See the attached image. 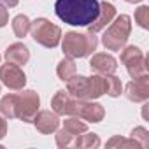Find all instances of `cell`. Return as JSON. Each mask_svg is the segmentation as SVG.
<instances>
[{
  "mask_svg": "<svg viewBox=\"0 0 149 149\" xmlns=\"http://www.w3.org/2000/svg\"><path fill=\"white\" fill-rule=\"evenodd\" d=\"M100 11L98 0H56L54 13L56 16L72 26H88L91 25Z\"/></svg>",
  "mask_w": 149,
  "mask_h": 149,
  "instance_id": "1",
  "label": "cell"
},
{
  "mask_svg": "<svg viewBox=\"0 0 149 149\" xmlns=\"http://www.w3.org/2000/svg\"><path fill=\"white\" fill-rule=\"evenodd\" d=\"M98 46V39L95 37V33L88 32V33H79V32H68L63 37L61 42V49L65 53V56L68 58H84L88 54H91Z\"/></svg>",
  "mask_w": 149,
  "mask_h": 149,
  "instance_id": "2",
  "label": "cell"
},
{
  "mask_svg": "<svg viewBox=\"0 0 149 149\" xmlns=\"http://www.w3.org/2000/svg\"><path fill=\"white\" fill-rule=\"evenodd\" d=\"M132 32V23H130V16L121 14L116 19H112L109 23V28L104 32L102 37V44L109 49V51H119L125 47L128 37Z\"/></svg>",
  "mask_w": 149,
  "mask_h": 149,
  "instance_id": "3",
  "label": "cell"
},
{
  "mask_svg": "<svg viewBox=\"0 0 149 149\" xmlns=\"http://www.w3.org/2000/svg\"><path fill=\"white\" fill-rule=\"evenodd\" d=\"M30 33L33 40L44 47H56L61 39V30L60 26L53 25L46 18H37L35 21L30 23Z\"/></svg>",
  "mask_w": 149,
  "mask_h": 149,
  "instance_id": "4",
  "label": "cell"
},
{
  "mask_svg": "<svg viewBox=\"0 0 149 149\" xmlns=\"http://www.w3.org/2000/svg\"><path fill=\"white\" fill-rule=\"evenodd\" d=\"M14 105H16V118H19L25 123H32L39 111L40 98L33 90H26L21 91L19 95H14Z\"/></svg>",
  "mask_w": 149,
  "mask_h": 149,
  "instance_id": "5",
  "label": "cell"
},
{
  "mask_svg": "<svg viewBox=\"0 0 149 149\" xmlns=\"http://www.w3.org/2000/svg\"><path fill=\"white\" fill-rule=\"evenodd\" d=\"M121 63L126 67L132 79L147 76V60L137 46H128L121 51Z\"/></svg>",
  "mask_w": 149,
  "mask_h": 149,
  "instance_id": "6",
  "label": "cell"
},
{
  "mask_svg": "<svg viewBox=\"0 0 149 149\" xmlns=\"http://www.w3.org/2000/svg\"><path fill=\"white\" fill-rule=\"evenodd\" d=\"M72 116H77L81 119H86L90 123H98L104 119L105 111L100 104L91 102V100H76L74 104V112Z\"/></svg>",
  "mask_w": 149,
  "mask_h": 149,
  "instance_id": "7",
  "label": "cell"
},
{
  "mask_svg": "<svg viewBox=\"0 0 149 149\" xmlns=\"http://www.w3.org/2000/svg\"><path fill=\"white\" fill-rule=\"evenodd\" d=\"M0 79L9 90H23L26 84L25 72L19 68V65H14L11 61L0 67Z\"/></svg>",
  "mask_w": 149,
  "mask_h": 149,
  "instance_id": "8",
  "label": "cell"
},
{
  "mask_svg": "<svg viewBox=\"0 0 149 149\" xmlns=\"http://www.w3.org/2000/svg\"><path fill=\"white\" fill-rule=\"evenodd\" d=\"M125 95L132 102H146L149 98V77L142 76L125 86Z\"/></svg>",
  "mask_w": 149,
  "mask_h": 149,
  "instance_id": "9",
  "label": "cell"
},
{
  "mask_svg": "<svg viewBox=\"0 0 149 149\" xmlns=\"http://www.w3.org/2000/svg\"><path fill=\"white\" fill-rule=\"evenodd\" d=\"M90 67L93 72L102 74V76H109V74H114L118 65H116V58L112 54L107 53H98L93 54V58L90 60Z\"/></svg>",
  "mask_w": 149,
  "mask_h": 149,
  "instance_id": "10",
  "label": "cell"
},
{
  "mask_svg": "<svg viewBox=\"0 0 149 149\" xmlns=\"http://www.w3.org/2000/svg\"><path fill=\"white\" fill-rule=\"evenodd\" d=\"M33 125L35 128L40 132V133H53L58 130L60 126V119H58V114L56 112H51V111H40L35 114L33 118Z\"/></svg>",
  "mask_w": 149,
  "mask_h": 149,
  "instance_id": "11",
  "label": "cell"
},
{
  "mask_svg": "<svg viewBox=\"0 0 149 149\" xmlns=\"http://www.w3.org/2000/svg\"><path fill=\"white\" fill-rule=\"evenodd\" d=\"M74 104H76V98H72L68 95V91H65V90L56 91L51 100V107L58 116H72Z\"/></svg>",
  "mask_w": 149,
  "mask_h": 149,
  "instance_id": "12",
  "label": "cell"
},
{
  "mask_svg": "<svg viewBox=\"0 0 149 149\" xmlns=\"http://www.w3.org/2000/svg\"><path fill=\"white\" fill-rule=\"evenodd\" d=\"M114 18H116V7H114L112 4L102 2V4H100V11H98L97 19H95L91 25H88V32L97 33V32L104 30V28H105L112 19H114Z\"/></svg>",
  "mask_w": 149,
  "mask_h": 149,
  "instance_id": "13",
  "label": "cell"
},
{
  "mask_svg": "<svg viewBox=\"0 0 149 149\" xmlns=\"http://www.w3.org/2000/svg\"><path fill=\"white\" fill-rule=\"evenodd\" d=\"M6 60L14 65H25L30 60V51L23 42H14L6 51Z\"/></svg>",
  "mask_w": 149,
  "mask_h": 149,
  "instance_id": "14",
  "label": "cell"
},
{
  "mask_svg": "<svg viewBox=\"0 0 149 149\" xmlns=\"http://www.w3.org/2000/svg\"><path fill=\"white\" fill-rule=\"evenodd\" d=\"M88 83H90V100L98 98V97L107 93V79H105V76H102V74L88 77Z\"/></svg>",
  "mask_w": 149,
  "mask_h": 149,
  "instance_id": "15",
  "label": "cell"
},
{
  "mask_svg": "<svg viewBox=\"0 0 149 149\" xmlns=\"http://www.w3.org/2000/svg\"><path fill=\"white\" fill-rule=\"evenodd\" d=\"M88 130V125L84 121H81V118L77 116H70L68 119L63 121V132H67L72 137H77L79 133H84Z\"/></svg>",
  "mask_w": 149,
  "mask_h": 149,
  "instance_id": "16",
  "label": "cell"
},
{
  "mask_svg": "<svg viewBox=\"0 0 149 149\" xmlns=\"http://www.w3.org/2000/svg\"><path fill=\"white\" fill-rule=\"evenodd\" d=\"M76 72H77V67L74 63V58H68V56L63 58L56 67V74L61 81H68L72 76H76Z\"/></svg>",
  "mask_w": 149,
  "mask_h": 149,
  "instance_id": "17",
  "label": "cell"
},
{
  "mask_svg": "<svg viewBox=\"0 0 149 149\" xmlns=\"http://www.w3.org/2000/svg\"><path fill=\"white\" fill-rule=\"evenodd\" d=\"M30 23H32V21L28 19L26 14H18V16L13 19V30H14L16 37H19V39L26 37V33L30 32Z\"/></svg>",
  "mask_w": 149,
  "mask_h": 149,
  "instance_id": "18",
  "label": "cell"
},
{
  "mask_svg": "<svg viewBox=\"0 0 149 149\" xmlns=\"http://www.w3.org/2000/svg\"><path fill=\"white\" fill-rule=\"evenodd\" d=\"M86 133V132H84ZM76 147H98L100 146V139L97 133H86V135H77V139L74 140Z\"/></svg>",
  "mask_w": 149,
  "mask_h": 149,
  "instance_id": "19",
  "label": "cell"
},
{
  "mask_svg": "<svg viewBox=\"0 0 149 149\" xmlns=\"http://www.w3.org/2000/svg\"><path fill=\"white\" fill-rule=\"evenodd\" d=\"M0 112H2L6 118L14 119L16 118V105H14V95H6L2 100H0Z\"/></svg>",
  "mask_w": 149,
  "mask_h": 149,
  "instance_id": "20",
  "label": "cell"
},
{
  "mask_svg": "<svg viewBox=\"0 0 149 149\" xmlns=\"http://www.w3.org/2000/svg\"><path fill=\"white\" fill-rule=\"evenodd\" d=\"M105 79H107V95L119 97L121 95V90H123L119 77H116L114 74H109V76H105Z\"/></svg>",
  "mask_w": 149,
  "mask_h": 149,
  "instance_id": "21",
  "label": "cell"
},
{
  "mask_svg": "<svg viewBox=\"0 0 149 149\" xmlns=\"http://www.w3.org/2000/svg\"><path fill=\"white\" fill-rule=\"evenodd\" d=\"M107 147H140V144L135 140V139H123L119 135L112 137L109 142H107Z\"/></svg>",
  "mask_w": 149,
  "mask_h": 149,
  "instance_id": "22",
  "label": "cell"
},
{
  "mask_svg": "<svg viewBox=\"0 0 149 149\" xmlns=\"http://www.w3.org/2000/svg\"><path fill=\"white\" fill-rule=\"evenodd\" d=\"M135 21L140 28H149V7L147 6H140L135 11Z\"/></svg>",
  "mask_w": 149,
  "mask_h": 149,
  "instance_id": "23",
  "label": "cell"
},
{
  "mask_svg": "<svg viewBox=\"0 0 149 149\" xmlns=\"http://www.w3.org/2000/svg\"><path fill=\"white\" fill-rule=\"evenodd\" d=\"M132 137L140 144V147H149V132L144 126H137L132 130Z\"/></svg>",
  "mask_w": 149,
  "mask_h": 149,
  "instance_id": "24",
  "label": "cell"
},
{
  "mask_svg": "<svg viewBox=\"0 0 149 149\" xmlns=\"http://www.w3.org/2000/svg\"><path fill=\"white\" fill-rule=\"evenodd\" d=\"M74 139H76V137H72V135H68L67 132L60 130V132L56 133V146H58V147H68V146H74Z\"/></svg>",
  "mask_w": 149,
  "mask_h": 149,
  "instance_id": "25",
  "label": "cell"
},
{
  "mask_svg": "<svg viewBox=\"0 0 149 149\" xmlns=\"http://www.w3.org/2000/svg\"><path fill=\"white\" fill-rule=\"evenodd\" d=\"M9 23V13H7V7L0 2V28H4L6 25Z\"/></svg>",
  "mask_w": 149,
  "mask_h": 149,
  "instance_id": "26",
  "label": "cell"
},
{
  "mask_svg": "<svg viewBox=\"0 0 149 149\" xmlns=\"http://www.w3.org/2000/svg\"><path fill=\"white\" fill-rule=\"evenodd\" d=\"M7 133V121L4 118H0V139H4Z\"/></svg>",
  "mask_w": 149,
  "mask_h": 149,
  "instance_id": "27",
  "label": "cell"
},
{
  "mask_svg": "<svg viewBox=\"0 0 149 149\" xmlns=\"http://www.w3.org/2000/svg\"><path fill=\"white\" fill-rule=\"evenodd\" d=\"M0 2H2L6 7H9V9H11V7H16V6H18L19 0H0Z\"/></svg>",
  "mask_w": 149,
  "mask_h": 149,
  "instance_id": "28",
  "label": "cell"
},
{
  "mask_svg": "<svg viewBox=\"0 0 149 149\" xmlns=\"http://www.w3.org/2000/svg\"><path fill=\"white\" fill-rule=\"evenodd\" d=\"M126 2H130V4H139V2H142V0H126Z\"/></svg>",
  "mask_w": 149,
  "mask_h": 149,
  "instance_id": "29",
  "label": "cell"
},
{
  "mask_svg": "<svg viewBox=\"0 0 149 149\" xmlns=\"http://www.w3.org/2000/svg\"><path fill=\"white\" fill-rule=\"evenodd\" d=\"M0 60H2V56H0Z\"/></svg>",
  "mask_w": 149,
  "mask_h": 149,
  "instance_id": "30",
  "label": "cell"
}]
</instances>
